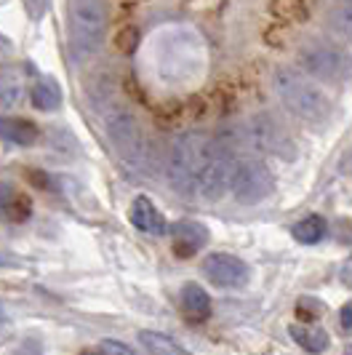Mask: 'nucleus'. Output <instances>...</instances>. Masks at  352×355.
<instances>
[{
	"mask_svg": "<svg viewBox=\"0 0 352 355\" xmlns=\"http://www.w3.org/2000/svg\"><path fill=\"white\" fill-rule=\"evenodd\" d=\"M272 91L285 110L307 123L320 125L331 118V99L326 96V91L294 67H278L272 72Z\"/></svg>",
	"mask_w": 352,
	"mask_h": 355,
	"instance_id": "1",
	"label": "nucleus"
},
{
	"mask_svg": "<svg viewBox=\"0 0 352 355\" xmlns=\"http://www.w3.org/2000/svg\"><path fill=\"white\" fill-rule=\"evenodd\" d=\"M213 139H209L203 131H184L176 137L168 153V166H166V179L176 196L195 198L197 196V182L203 171V160L209 155V147Z\"/></svg>",
	"mask_w": 352,
	"mask_h": 355,
	"instance_id": "2",
	"label": "nucleus"
},
{
	"mask_svg": "<svg viewBox=\"0 0 352 355\" xmlns=\"http://www.w3.org/2000/svg\"><path fill=\"white\" fill-rule=\"evenodd\" d=\"M67 24L75 56H94L105 46L107 37V6L105 0H70Z\"/></svg>",
	"mask_w": 352,
	"mask_h": 355,
	"instance_id": "3",
	"label": "nucleus"
},
{
	"mask_svg": "<svg viewBox=\"0 0 352 355\" xmlns=\"http://www.w3.org/2000/svg\"><path fill=\"white\" fill-rule=\"evenodd\" d=\"M102 118H105V131L109 137V144L115 147L118 158L128 163L131 168H139L147 158V139H144V131H141L137 115L121 102H107Z\"/></svg>",
	"mask_w": 352,
	"mask_h": 355,
	"instance_id": "4",
	"label": "nucleus"
},
{
	"mask_svg": "<svg viewBox=\"0 0 352 355\" xmlns=\"http://www.w3.org/2000/svg\"><path fill=\"white\" fill-rule=\"evenodd\" d=\"M299 64L320 83H347L352 78V53L328 40H307L299 49Z\"/></svg>",
	"mask_w": 352,
	"mask_h": 355,
	"instance_id": "5",
	"label": "nucleus"
},
{
	"mask_svg": "<svg viewBox=\"0 0 352 355\" xmlns=\"http://www.w3.org/2000/svg\"><path fill=\"white\" fill-rule=\"evenodd\" d=\"M229 193L243 206H256V203H262L275 193V177L262 160L240 158L232 163Z\"/></svg>",
	"mask_w": 352,
	"mask_h": 355,
	"instance_id": "6",
	"label": "nucleus"
},
{
	"mask_svg": "<svg viewBox=\"0 0 352 355\" xmlns=\"http://www.w3.org/2000/svg\"><path fill=\"white\" fill-rule=\"evenodd\" d=\"M248 142H251V147H256L259 153L275 155V158H283V160L297 158V144L291 139V134L270 112H256L248 121Z\"/></svg>",
	"mask_w": 352,
	"mask_h": 355,
	"instance_id": "7",
	"label": "nucleus"
},
{
	"mask_svg": "<svg viewBox=\"0 0 352 355\" xmlns=\"http://www.w3.org/2000/svg\"><path fill=\"white\" fill-rule=\"evenodd\" d=\"M232 163L229 160L225 144L211 142L209 155L203 160V171H200V182H197V198L203 200H216L229 190V177H232Z\"/></svg>",
	"mask_w": 352,
	"mask_h": 355,
	"instance_id": "8",
	"label": "nucleus"
},
{
	"mask_svg": "<svg viewBox=\"0 0 352 355\" xmlns=\"http://www.w3.org/2000/svg\"><path fill=\"white\" fill-rule=\"evenodd\" d=\"M203 272L213 286H222V288H240L251 278V267L240 257H232L225 251L209 254L203 259Z\"/></svg>",
	"mask_w": 352,
	"mask_h": 355,
	"instance_id": "9",
	"label": "nucleus"
},
{
	"mask_svg": "<svg viewBox=\"0 0 352 355\" xmlns=\"http://www.w3.org/2000/svg\"><path fill=\"white\" fill-rule=\"evenodd\" d=\"M171 241H174V249L179 257H193L195 251H200L209 243V227L193 222V219H182L171 227Z\"/></svg>",
	"mask_w": 352,
	"mask_h": 355,
	"instance_id": "10",
	"label": "nucleus"
},
{
	"mask_svg": "<svg viewBox=\"0 0 352 355\" xmlns=\"http://www.w3.org/2000/svg\"><path fill=\"white\" fill-rule=\"evenodd\" d=\"M131 222H134L137 230L147 232V235H166L168 232L163 214L158 211V206L147 196H139L131 203Z\"/></svg>",
	"mask_w": 352,
	"mask_h": 355,
	"instance_id": "11",
	"label": "nucleus"
},
{
	"mask_svg": "<svg viewBox=\"0 0 352 355\" xmlns=\"http://www.w3.org/2000/svg\"><path fill=\"white\" fill-rule=\"evenodd\" d=\"M0 139L19 147H30L37 142V128L24 118H0Z\"/></svg>",
	"mask_w": 352,
	"mask_h": 355,
	"instance_id": "12",
	"label": "nucleus"
},
{
	"mask_svg": "<svg viewBox=\"0 0 352 355\" xmlns=\"http://www.w3.org/2000/svg\"><path fill=\"white\" fill-rule=\"evenodd\" d=\"M24 96V78L19 70L0 72V107L14 110Z\"/></svg>",
	"mask_w": 352,
	"mask_h": 355,
	"instance_id": "13",
	"label": "nucleus"
},
{
	"mask_svg": "<svg viewBox=\"0 0 352 355\" xmlns=\"http://www.w3.org/2000/svg\"><path fill=\"white\" fill-rule=\"evenodd\" d=\"M182 304L190 315H197V318H206L211 313V297L200 284L182 286Z\"/></svg>",
	"mask_w": 352,
	"mask_h": 355,
	"instance_id": "14",
	"label": "nucleus"
},
{
	"mask_svg": "<svg viewBox=\"0 0 352 355\" xmlns=\"http://www.w3.org/2000/svg\"><path fill=\"white\" fill-rule=\"evenodd\" d=\"M328 30L339 40L352 43V0H342L328 11Z\"/></svg>",
	"mask_w": 352,
	"mask_h": 355,
	"instance_id": "15",
	"label": "nucleus"
},
{
	"mask_svg": "<svg viewBox=\"0 0 352 355\" xmlns=\"http://www.w3.org/2000/svg\"><path fill=\"white\" fill-rule=\"evenodd\" d=\"M139 342L141 347L152 355H184V347L163 331H139Z\"/></svg>",
	"mask_w": 352,
	"mask_h": 355,
	"instance_id": "16",
	"label": "nucleus"
},
{
	"mask_svg": "<svg viewBox=\"0 0 352 355\" xmlns=\"http://www.w3.org/2000/svg\"><path fill=\"white\" fill-rule=\"evenodd\" d=\"M291 232H294V238H297L299 243H304V246H313V243H320V241L326 238L328 225H326V219H323V216L313 214V216H304L301 222H297Z\"/></svg>",
	"mask_w": 352,
	"mask_h": 355,
	"instance_id": "17",
	"label": "nucleus"
},
{
	"mask_svg": "<svg viewBox=\"0 0 352 355\" xmlns=\"http://www.w3.org/2000/svg\"><path fill=\"white\" fill-rule=\"evenodd\" d=\"M33 105L40 110V112H53L56 107L62 105V89L53 78H43L37 80L35 89H33Z\"/></svg>",
	"mask_w": 352,
	"mask_h": 355,
	"instance_id": "18",
	"label": "nucleus"
},
{
	"mask_svg": "<svg viewBox=\"0 0 352 355\" xmlns=\"http://www.w3.org/2000/svg\"><path fill=\"white\" fill-rule=\"evenodd\" d=\"M288 334L294 337L297 345H301L310 353H323L328 347V334L323 329H307V326H291Z\"/></svg>",
	"mask_w": 352,
	"mask_h": 355,
	"instance_id": "19",
	"label": "nucleus"
},
{
	"mask_svg": "<svg viewBox=\"0 0 352 355\" xmlns=\"http://www.w3.org/2000/svg\"><path fill=\"white\" fill-rule=\"evenodd\" d=\"M49 3L51 0H24V11H27V17L33 19V21H40V19L46 17V11H49Z\"/></svg>",
	"mask_w": 352,
	"mask_h": 355,
	"instance_id": "20",
	"label": "nucleus"
},
{
	"mask_svg": "<svg viewBox=\"0 0 352 355\" xmlns=\"http://www.w3.org/2000/svg\"><path fill=\"white\" fill-rule=\"evenodd\" d=\"M99 350L107 355H131L134 353V347H128L123 342H115V339H105L102 345H99Z\"/></svg>",
	"mask_w": 352,
	"mask_h": 355,
	"instance_id": "21",
	"label": "nucleus"
},
{
	"mask_svg": "<svg viewBox=\"0 0 352 355\" xmlns=\"http://www.w3.org/2000/svg\"><path fill=\"white\" fill-rule=\"evenodd\" d=\"M339 318H342V329H347V331H352V302H347L344 307H342Z\"/></svg>",
	"mask_w": 352,
	"mask_h": 355,
	"instance_id": "22",
	"label": "nucleus"
},
{
	"mask_svg": "<svg viewBox=\"0 0 352 355\" xmlns=\"http://www.w3.org/2000/svg\"><path fill=\"white\" fill-rule=\"evenodd\" d=\"M11 51H14V49H11V40H8L6 35H0V62H3V59H8Z\"/></svg>",
	"mask_w": 352,
	"mask_h": 355,
	"instance_id": "23",
	"label": "nucleus"
},
{
	"mask_svg": "<svg viewBox=\"0 0 352 355\" xmlns=\"http://www.w3.org/2000/svg\"><path fill=\"white\" fill-rule=\"evenodd\" d=\"M342 171H344V174H352V150L342 158Z\"/></svg>",
	"mask_w": 352,
	"mask_h": 355,
	"instance_id": "24",
	"label": "nucleus"
},
{
	"mask_svg": "<svg viewBox=\"0 0 352 355\" xmlns=\"http://www.w3.org/2000/svg\"><path fill=\"white\" fill-rule=\"evenodd\" d=\"M0 267H17V259H11V257L0 254Z\"/></svg>",
	"mask_w": 352,
	"mask_h": 355,
	"instance_id": "25",
	"label": "nucleus"
},
{
	"mask_svg": "<svg viewBox=\"0 0 352 355\" xmlns=\"http://www.w3.org/2000/svg\"><path fill=\"white\" fill-rule=\"evenodd\" d=\"M0 323H3V307H0Z\"/></svg>",
	"mask_w": 352,
	"mask_h": 355,
	"instance_id": "26",
	"label": "nucleus"
},
{
	"mask_svg": "<svg viewBox=\"0 0 352 355\" xmlns=\"http://www.w3.org/2000/svg\"><path fill=\"white\" fill-rule=\"evenodd\" d=\"M347 353H352V345H350V347H347Z\"/></svg>",
	"mask_w": 352,
	"mask_h": 355,
	"instance_id": "27",
	"label": "nucleus"
}]
</instances>
